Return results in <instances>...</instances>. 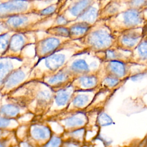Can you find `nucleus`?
<instances>
[{
  "mask_svg": "<svg viewBox=\"0 0 147 147\" xmlns=\"http://www.w3.org/2000/svg\"><path fill=\"white\" fill-rule=\"evenodd\" d=\"M55 91L41 80L32 79L5 95L7 100L25 108L29 113L41 116L49 108Z\"/></svg>",
  "mask_w": 147,
  "mask_h": 147,
  "instance_id": "f257e3e1",
  "label": "nucleus"
},
{
  "mask_svg": "<svg viewBox=\"0 0 147 147\" xmlns=\"http://www.w3.org/2000/svg\"><path fill=\"white\" fill-rule=\"evenodd\" d=\"M84 49L76 41H71L66 46L51 55L37 59L32 69L29 80H42L57 72L65 66L74 55Z\"/></svg>",
  "mask_w": 147,
  "mask_h": 147,
  "instance_id": "f03ea898",
  "label": "nucleus"
},
{
  "mask_svg": "<svg viewBox=\"0 0 147 147\" xmlns=\"http://www.w3.org/2000/svg\"><path fill=\"white\" fill-rule=\"evenodd\" d=\"M116 36L106 25L105 20L96 21L81 39L76 41L85 50L94 53L105 52L115 47Z\"/></svg>",
  "mask_w": 147,
  "mask_h": 147,
  "instance_id": "7ed1b4c3",
  "label": "nucleus"
},
{
  "mask_svg": "<svg viewBox=\"0 0 147 147\" xmlns=\"http://www.w3.org/2000/svg\"><path fill=\"white\" fill-rule=\"evenodd\" d=\"M106 25L115 36L131 29L143 28L147 20L140 9H127L105 20Z\"/></svg>",
  "mask_w": 147,
  "mask_h": 147,
  "instance_id": "20e7f679",
  "label": "nucleus"
},
{
  "mask_svg": "<svg viewBox=\"0 0 147 147\" xmlns=\"http://www.w3.org/2000/svg\"><path fill=\"white\" fill-rule=\"evenodd\" d=\"M102 61L96 53L83 50L74 55L64 67L74 78L83 75L97 73Z\"/></svg>",
  "mask_w": 147,
  "mask_h": 147,
  "instance_id": "39448f33",
  "label": "nucleus"
},
{
  "mask_svg": "<svg viewBox=\"0 0 147 147\" xmlns=\"http://www.w3.org/2000/svg\"><path fill=\"white\" fill-rule=\"evenodd\" d=\"M36 11L20 14L2 20L4 21L10 31L14 32L37 31L36 28L54 18L56 16L53 17H45Z\"/></svg>",
  "mask_w": 147,
  "mask_h": 147,
  "instance_id": "423d86ee",
  "label": "nucleus"
},
{
  "mask_svg": "<svg viewBox=\"0 0 147 147\" xmlns=\"http://www.w3.org/2000/svg\"><path fill=\"white\" fill-rule=\"evenodd\" d=\"M37 60V59L34 56L33 57H25L23 63L14 69L3 82L0 88V92L3 95H7L29 80L32 69Z\"/></svg>",
  "mask_w": 147,
  "mask_h": 147,
  "instance_id": "0eeeda50",
  "label": "nucleus"
},
{
  "mask_svg": "<svg viewBox=\"0 0 147 147\" xmlns=\"http://www.w3.org/2000/svg\"><path fill=\"white\" fill-rule=\"evenodd\" d=\"M72 40L68 37L47 34L41 38L37 37L34 45V57L40 59L51 55L66 46Z\"/></svg>",
  "mask_w": 147,
  "mask_h": 147,
  "instance_id": "6e6552de",
  "label": "nucleus"
},
{
  "mask_svg": "<svg viewBox=\"0 0 147 147\" xmlns=\"http://www.w3.org/2000/svg\"><path fill=\"white\" fill-rule=\"evenodd\" d=\"M144 66L131 63H124L116 61H102L99 71L104 74L111 76L125 82L134 74L140 70L138 68Z\"/></svg>",
  "mask_w": 147,
  "mask_h": 147,
  "instance_id": "1a4fd4ad",
  "label": "nucleus"
},
{
  "mask_svg": "<svg viewBox=\"0 0 147 147\" xmlns=\"http://www.w3.org/2000/svg\"><path fill=\"white\" fill-rule=\"evenodd\" d=\"M89 121L86 111L64 112L47 122H56L63 129V132H71L85 128Z\"/></svg>",
  "mask_w": 147,
  "mask_h": 147,
  "instance_id": "9d476101",
  "label": "nucleus"
},
{
  "mask_svg": "<svg viewBox=\"0 0 147 147\" xmlns=\"http://www.w3.org/2000/svg\"><path fill=\"white\" fill-rule=\"evenodd\" d=\"M74 90L71 85L55 91L52 102L41 117L46 122L65 112L69 104Z\"/></svg>",
  "mask_w": 147,
  "mask_h": 147,
  "instance_id": "9b49d317",
  "label": "nucleus"
},
{
  "mask_svg": "<svg viewBox=\"0 0 147 147\" xmlns=\"http://www.w3.org/2000/svg\"><path fill=\"white\" fill-rule=\"evenodd\" d=\"M37 31L14 32L11 36L8 48L3 56L24 57V49L30 45H34L37 38Z\"/></svg>",
  "mask_w": 147,
  "mask_h": 147,
  "instance_id": "f8f14e48",
  "label": "nucleus"
},
{
  "mask_svg": "<svg viewBox=\"0 0 147 147\" xmlns=\"http://www.w3.org/2000/svg\"><path fill=\"white\" fill-rule=\"evenodd\" d=\"M37 2L33 0H9L0 2V20L35 11L39 9Z\"/></svg>",
  "mask_w": 147,
  "mask_h": 147,
  "instance_id": "ddd939ff",
  "label": "nucleus"
},
{
  "mask_svg": "<svg viewBox=\"0 0 147 147\" xmlns=\"http://www.w3.org/2000/svg\"><path fill=\"white\" fill-rule=\"evenodd\" d=\"M97 0H61L57 14L62 15L68 22L75 21Z\"/></svg>",
  "mask_w": 147,
  "mask_h": 147,
  "instance_id": "4468645a",
  "label": "nucleus"
},
{
  "mask_svg": "<svg viewBox=\"0 0 147 147\" xmlns=\"http://www.w3.org/2000/svg\"><path fill=\"white\" fill-rule=\"evenodd\" d=\"M100 90V88H98L89 91H74L65 112L86 111L92 103Z\"/></svg>",
  "mask_w": 147,
  "mask_h": 147,
  "instance_id": "2eb2a0df",
  "label": "nucleus"
},
{
  "mask_svg": "<svg viewBox=\"0 0 147 147\" xmlns=\"http://www.w3.org/2000/svg\"><path fill=\"white\" fill-rule=\"evenodd\" d=\"M53 133L51 127L47 123H36L29 126L26 137L29 144L35 147H40L50 140Z\"/></svg>",
  "mask_w": 147,
  "mask_h": 147,
  "instance_id": "dca6fc26",
  "label": "nucleus"
},
{
  "mask_svg": "<svg viewBox=\"0 0 147 147\" xmlns=\"http://www.w3.org/2000/svg\"><path fill=\"white\" fill-rule=\"evenodd\" d=\"M143 37V28L123 31L116 36L115 47L132 52L140 44Z\"/></svg>",
  "mask_w": 147,
  "mask_h": 147,
  "instance_id": "f3484780",
  "label": "nucleus"
},
{
  "mask_svg": "<svg viewBox=\"0 0 147 147\" xmlns=\"http://www.w3.org/2000/svg\"><path fill=\"white\" fill-rule=\"evenodd\" d=\"M74 79L72 75L63 67L57 72L44 78L41 80L55 91L71 85Z\"/></svg>",
  "mask_w": 147,
  "mask_h": 147,
  "instance_id": "a211bd4d",
  "label": "nucleus"
},
{
  "mask_svg": "<svg viewBox=\"0 0 147 147\" xmlns=\"http://www.w3.org/2000/svg\"><path fill=\"white\" fill-rule=\"evenodd\" d=\"M100 78L98 72L78 76L74 79L71 85L74 91H89L99 88Z\"/></svg>",
  "mask_w": 147,
  "mask_h": 147,
  "instance_id": "6ab92c4d",
  "label": "nucleus"
},
{
  "mask_svg": "<svg viewBox=\"0 0 147 147\" xmlns=\"http://www.w3.org/2000/svg\"><path fill=\"white\" fill-rule=\"evenodd\" d=\"M127 9L126 0H110L100 7L98 20H106Z\"/></svg>",
  "mask_w": 147,
  "mask_h": 147,
  "instance_id": "aec40b11",
  "label": "nucleus"
},
{
  "mask_svg": "<svg viewBox=\"0 0 147 147\" xmlns=\"http://www.w3.org/2000/svg\"><path fill=\"white\" fill-rule=\"evenodd\" d=\"M102 61H116L130 63L132 52L125 51L117 47H113L105 52L96 53Z\"/></svg>",
  "mask_w": 147,
  "mask_h": 147,
  "instance_id": "412c9836",
  "label": "nucleus"
},
{
  "mask_svg": "<svg viewBox=\"0 0 147 147\" xmlns=\"http://www.w3.org/2000/svg\"><path fill=\"white\" fill-rule=\"evenodd\" d=\"M24 57H0V88L8 75L24 62Z\"/></svg>",
  "mask_w": 147,
  "mask_h": 147,
  "instance_id": "4be33fe9",
  "label": "nucleus"
},
{
  "mask_svg": "<svg viewBox=\"0 0 147 147\" xmlns=\"http://www.w3.org/2000/svg\"><path fill=\"white\" fill-rule=\"evenodd\" d=\"M3 104L1 102L0 104V115L7 119H16L26 113H29L24 107L9 101Z\"/></svg>",
  "mask_w": 147,
  "mask_h": 147,
  "instance_id": "5701e85b",
  "label": "nucleus"
},
{
  "mask_svg": "<svg viewBox=\"0 0 147 147\" xmlns=\"http://www.w3.org/2000/svg\"><path fill=\"white\" fill-rule=\"evenodd\" d=\"M67 26L69 31L68 37L72 41H78L86 34L91 25L85 22L74 21L69 22Z\"/></svg>",
  "mask_w": 147,
  "mask_h": 147,
  "instance_id": "b1692460",
  "label": "nucleus"
},
{
  "mask_svg": "<svg viewBox=\"0 0 147 147\" xmlns=\"http://www.w3.org/2000/svg\"><path fill=\"white\" fill-rule=\"evenodd\" d=\"M131 63L147 67V38L142 37L137 47L132 51Z\"/></svg>",
  "mask_w": 147,
  "mask_h": 147,
  "instance_id": "393cba45",
  "label": "nucleus"
},
{
  "mask_svg": "<svg viewBox=\"0 0 147 147\" xmlns=\"http://www.w3.org/2000/svg\"><path fill=\"white\" fill-rule=\"evenodd\" d=\"M100 5L99 0L95 2L82 14H81L75 21L85 22L90 25H93L98 19L99 11Z\"/></svg>",
  "mask_w": 147,
  "mask_h": 147,
  "instance_id": "a878e982",
  "label": "nucleus"
},
{
  "mask_svg": "<svg viewBox=\"0 0 147 147\" xmlns=\"http://www.w3.org/2000/svg\"><path fill=\"white\" fill-rule=\"evenodd\" d=\"M98 74L100 78L99 88L106 91H113L118 88L124 82L111 76L104 74L99 70Z\"/></svg>",
  "mask_w": 147,
  "mask_h": 147,
  "instance_id": "bb28decb",
  "label": "nucleus"
},
{
  "mask_svg": "<svg viewBox=\"0 0 147 147\" xmlns=\"http://www.w3.org/2000/svg\"><path fill=\"white\" fill-rule=\"evenodd\" d=\"M86 129L85 127L78 129L71 132H62L61 137L62 139H68L84 143L86 138Z\"/></svg>",
  "mask_w": 147,
  "mask_h": 147,
  "instance_id": "cd10ccee",
  "label": "nucleus"
},
{
  "mask_svg": "<svg viewBox=\"0 0 147 147\" xmlns=\"http://www.w3.org/2000/svg\"><path fill=\"white\" fill-rule=\"evenodd\" d=\"M60 5V1L58 0L56 2L52 3L43 9H38L36 11L45 17H53L57 13Z\"/></svg>",
  "mask_w": 147,
  "mask_h": 147,
  "instance_id": "c85d7f7f",
  "label": "nucleus"
},
{
  "mask_svg": "<svg viewBox=\"0 0 147 147\" xmlns=\"http://www.w3.org/2000/svg\"><path fill=\"white\" fill-rule=\"evenodd\" d=\"M44 32L47 34L55 36L64 37H68L69 36V31L67 25L49 26L45 28Z\"/></svg>",
  "mask_w": 147,
  "mask_h": 147,
  "instance_id": "c756f323",
  "label": "nucleus"
},
{
  "mask_svg": "<svg viewBox=\"0 0 147 147\" xmlns=\"http://www.w3.org/2000/svg\"><path fill=\"white\" fill-rule=\"evenodd\" d=\"M14 33L13 31H9L0 36V57L3 56L5 54L8 48L10 38Z\"/></svg>",
  "mask_w": 147,
  "mask_h": 147,
  "instance_id": "7c9ffc66",
  "label": "nucleus"
},
{
  "mask_svg": "<svg viewBox=\"0 0 147 147\" xmlns=\"http://www.w3.org/2000/svg\"><path fill=\"white\" fill-rule=\"evenodd\" d=\"M19 126L17 119H7L0 115V129H5L12 131L17 129Z\"/></svg>",
  "mask_w": 147,
  "mask_h": 147,
  "instance_id": "2f4dec72",
  "label": "nucleus"
},
{
  "mask_svg": "<svg viewBox=\"0 0 147 147\" xmlns=\"http://www.w3.org/2000/svg\"><path fill=\"white\" fill-rule=\"evenodd\" d=\"M62 140L61 133L56 134L53 133L50 140L40 147H60Z\"/></svg>",
  "mask_w": 147,
  "mask_h": 147,
  "instance_id": "473e14b6",
  "label": "nucleus"
},
{
  "mask_svg": "<svg viewBox=\"0 0 147 147\" xmlns=\"http://www.w3.org/2000/svg\"><path fill=\"white\" fill-rule=\"evenodd\" d=\"M68 23V21L62 15L57 13L53 19L52 24L49 26L67 25Z\"/></svg>",
  "mask_w": 147,
  "mask_h": 147,
  "instance_id": "72a5a7b5",
  "label": "nucleus"
},
{
  "mask_svg": "<svg viewBox=\"0 0 147 147\" xmlns=\"http://www.w3.org/2000/svg\"><path fill=\"white\" fill-rule=\"evenodd\" d=\"M60 147H83L84 143L68 139H62Z\"/></svg>",
  "mask_w": 147,
  "mask_h": 147,
  "instance_id": "f704fd0d",
  "label": "nucleus"
},
{
  "mask_svg": "<svg viewBox=\"0 0 147 147\" xmlns=\"http://www.w3.org/2000/svg\"><path fill=\"white\" fill-rule=\"evenodd\" d=\"M146 0H126L128 9H140Z\"/></svg>",
  "mask_w": 147,
  "mask_h": 147,
  "instance_id": "c9c22d12",
  "label": "nucleus"
},
{
  "mask_svg": "<svg viewBox=\"0 0 147 147\" xmlns=\"http://www.w3.org/2000/svg\"><path fill=\"white\" fill-rule=\"evenodd\" d=\"M9 31L10 30L9 29L4 21L2 20H0V36L6 33Z\"/></svg>",
  "mask_w": 147,
  "mask_h": 147,
  "instance_id": "e433bc0d",
  "label": "nucleus"
},
{
  "mask_svg": "<svg viewBox=\"0 0 147 147\" xmlns=\"http://www.w3.org/2000/svg\"><path fill=\"white\" fill-rule=\"evenodd\" d=\"M11 138L9 136L5 138L0 140V147H10L11 145Z\"/></svg>",
  "mask_w": 147,
  "mask_h": 147,
  "instance_id": "4c0bfd02",
  "label": "nucleus"
},
{
  "mask_svg": "<svg viewBox=\"0 0 147 147\" xmlns=\"http://www.w3.org/2000/svg\"><path fill=\"white\" fill-rule=\"evenodd\" d=\"M10 130H5V129H0V140L5 138L9 136L10 133Z\"/></svg>",
  "mask_w": 147,
  "mask_h": 147,
  "instance_id": "58836bf2",
  "label": "nucleus"
},
{
  "mask_svg": "<svg viewBox=\"0 0 147 147\" xmlns=\"http://www.w3.org/2000/svg\"><path fill=\"white\" fill-rule=\"evenodd\" d=\"M143 37L147 38V22L143 27Z\"/></svg>",
  "mask_w": 147,
  "mask_h": 147,
  "instance_id": "ea45409f",
  "label": "nucleus"
},
{
  "mask_svg": "<svg viewBox=\"0 0 147 147\" xmlns=\"http://www.w3.org/2000/svg\"><path fill=\"white\" fill-rule=\"evenodd\" d=\"M146 10H147V0L145 2V3L143 5V6L141 7V8L140 9V10H141V11H145Z\"/></svg>",
  "mask_w": 147,
  "mask_h": 147,
  "instance_id": "a19ab883",
  "label": "nucleus"
},
{
  "mask_svg": "<svg viewBox=\"0 0 147 147\" xmlns=\"http://www.w3.org/2000/svg\"><path fill=\"white\" fill-rule=\"evenodd\" d=\"M109 1H110V0H99L100 5V7H101V6H102L103 5H105L106 2H107Z\"/></svg>",
  "mask_w": 147,
  "mask_h": 147,
  "instance_id": "79ce46f5",
  "label": "nucleus"
},
{
  "mask_svg": "<svg viewBox=\"0 0 147 147\" xmlns=\"http://www.w3.org/2000/svg\"><path fill=\"white\" fill-rule=\"evenodd\" d=\"M2 96H3V95L0 92V104L1 103V102H2Z\"/></svg>",
  "mask_w": 147,
  "mask_h": 147,
  "instance_id": "37998d69",
  "label": "nucleus"
},
{
  "mask_svg": "<svg viewBox=\"0 0 147 147\" xmlns=\"http://www.w3.org/2000/svg\"><path fill=\"white\" fill-rule=\"evenodd\" d=\"M119 147H134L133 146V144H130V145H125V146H119Z\"/></svg>",
  "mask_w": 147,
  "mask_h": 147,
  "instance_id": "c03bdc74",
  "label": "nucleus"
},
{
  "mask_svg": "<svg viewBox=\"0 0 147 147\" xmlns=\"http://www.w3.org/2000/svg\"><path fill=\"white\" fill-rule=\"evenodd\" d=\"M33 1H53V0H33ZM56 1H58V0H56Z\"/></svg>",
  "mask_w": 147,
  "mask_h": 147,
  "instance_id": "a18cd8bd",
  "label": "nucleus"
},
{
  "mask_svg": "<svg viewBox=\"0 0 147 147\" xmlns=\"http://www.w3.org/2000/svg\"><path fill=\"white\" fill-rule=\"evenodd\" d=\"M7 1H9V0H0V2H2Z\"/></svg>",
  "mask_w": 147,
  "mask_h": 147,
  "instance_id": "49530a36",
  "label": "nucleus"
},
{
  "mask_svg": "<svg viewBox=\"0 0 147 147\" xmlns=\"http://www.w3.org/2000/svg\"><path fill=\"white\" fill-rule=\"evenodd\" d=\"M13 147H14V146H13Z\"/></svg>",
  "mask_w": 147,
  "mask_h": 147,
  "instance_id": "de8ad7c7",
  "label": "nucleus"
}]
</instances>
